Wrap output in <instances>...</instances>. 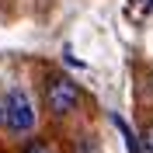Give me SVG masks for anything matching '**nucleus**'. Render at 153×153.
Instances as JSON below:
<instances>
[{"instance_id":"obj_3","label":"nucleus","mask_w":153,"mask_h":153,"mask_svg":"<svg viewBox=\"0 0 153 153\" xmlns=\"http://www.w3.org/2000/svg\"><path fill=\"white\" fill-rule=\"evenodd\" d=\"M21 153H52V146H49L45 139H31V143H25Z\"/></svg>"},{"instance_id":"obj_2","label":"nucleus","mask_w":153,"mask_h":153,"mask_svg":"<svg viewBox=\"0 0 153 153\" xmlns=\"http://www.w3.org/2000/svg\"><path fill=\"white\" fill-rule=\"evenodd\" d=\"M80 105V87L70 80V76H49L45 80V108L52 115H70Z\"/></svg>"},{"instance_id":"obj_1","label":"nucleus","mask_w":153,"mask_h":153,"mask_svg":"<svg viewBox=\"0 0 153 153\" xmlns=\"http://www.w3.org/2000/svg\"><path fill=\"white\" fill-rule=\"evenodd\" d=\"M4 125H7V132L14 136H25L35 129V101L25 87H10L7 94H4Z\"/></svg>"},{"instance_id":"obj_6","label":"nucleus","mask_w":153,"mask_h":153,"mask_svg":"<svg viewBox=\"0 0 153 153\" xmlns=\"http://www.w3.org/2000/svg\"><path fill=\"white\" fill-rule=\"evenodd\" d=\"M0 122H4V105H0Z\"/></svg>"},{"instance_id":"obj_4","label":"nucleus","mask_w":153,"mask_h":153,"mask_svg":"<svg viewBox=\"0 0 153 153\" xmlns=\"http://www.w3.org/2000/svg\"><path fill=\"white\" fill-rule=\"evenodd\" d=\"M139 153H153V122L146 125V132H143V143H139Z\"/></svg>"},{"instance_id":"obj_5","label":"nucleus","mask_w":153,"mask_h":153,"mask_svg":"<svg viewBox=\"0 0 153 153\" xmlns=\"http://www.w3.org/2000/svg\"><path fill=\"white\" fill-rule=\"evenodd\" d=\"M143 7H146V10H153V0H143Z\"/></svg>"}]
</instances>
